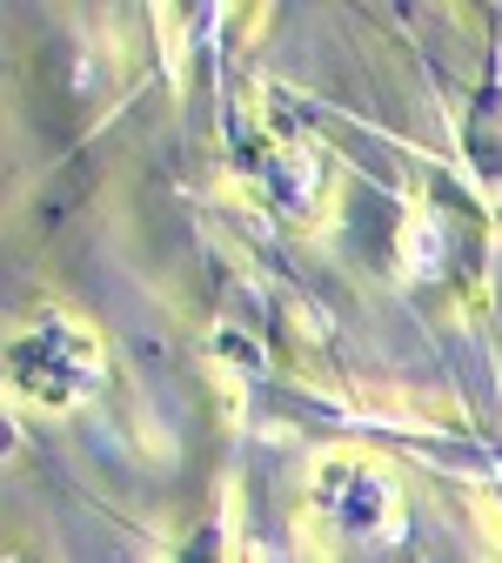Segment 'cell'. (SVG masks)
Masks as SVG:
<instances>
[{
    "label": "cell",
    "instance_id": "1",
    "mask_svg": "<svg viewBox=\"0 0 502 563\" xmlns=\"http://www.w3.org/2000/svg\"><path fill=\"white\" fill-rule=\"evenodd\" d=\"M181 563H222V543H214V530H201L194 543H188V556Z\"/></svg>",
    "mask_w": 502,
    "mask_h": 563
}]
</instances>
